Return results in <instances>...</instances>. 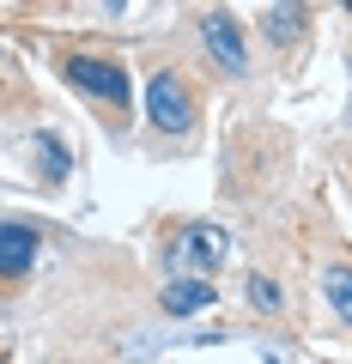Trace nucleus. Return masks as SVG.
<instances>
[{"label":"nucleus","mask_w":352,"mask_h":364,"mask_svg":"<svg viewBox=\"0 0 352 364\" xmlns=\"http://www.w3.org/2000/svg\"><path fill=\"white\" fill-rule=\"evenodd\" d=\"M158 304H164L170 316H195V310L213 304V279H207V273H176V279L158 291Z\"/></svg>","instance_id":"obj_6"},{"label":"nucleus","mask_w":352,"mask_h":364,"mask_svg":"<svg viewBox=\"0 0 352 364\" xmlns=\"http://www.w3.org/2000/svg\"><path fill=\"white\" fill-rule=\"evenodd\" d=\"M37 164H43V176H49V182H67V176H73V152H67L55 134H37Z\"/></svg>","instance_id":"obj_9"},{"label":"nucleus","mask_w":352,"mask_h":364,"mask_svg":"<svg viewBox=\"0 0 352 364\" xmlns=\"http://www.w3.org/2000/svg\"><path fill=\"white\" fill-rule=\"evenodd\" d=\"M110 6H128V0H110Z\"/></svg>","instance_id":"obj_11"},{"label":"nucleus","mask_w":352,"mask_h":364,"mask_svg":"<svg viewBox=\"0 0 352 364\" xmlns=\"http://www.w3.org/2000/svg\"><path fill=\"white\" fill-rule=\"evenodd\" d=\"M67 85H79L85 97H97V104H110V109H128L134 104V85H128V73H122L116 61H104V55H67Z\"/></svg>","instance_id":"obj_3"},{"label":"nucleus","mask_w":352,"mask_h":364,"mask_svg":"<svg viewBox=\"0 0 352 364\" xmlns=\"http://www.w3.org/2000/svg\"><path fill=\"white\" fill-rule=\"evenodd\" d=\"M249 298H255V310H279V286L267 273H249Z\"/></svg>","instance_id":"obj_10"},{"label":"nucleus","mask_w":352,"mask_h":364,"mask_svg":"<svg viewBox=\"0 0 352 364\" xmlns=\"http://www.w3.org/2000/svg\"><path fill=\"white\" fill-rule=\"evenodd\" d=\"M201 43H207V55L219 61L225 79H249V43H243V25H237L225 6H207V13H201Z\"/></svg>","instance_id":"obj_4"},{"label":"nucleus","mask_w":352,"mask_h":364,"mask_svg":"<svg viewBox=\"0 0 352 364\" xmlns=\"http://www.w3.org/2000/svg\"><path fill=\"white\" fill-rule=\"evenodd\" d=\"M0 364H6V358H0Z\"/></svg>","instance_id":"obj_13"},{"label":"nucleus","mask_w":352,"mask_h":364,"mask_svg":"<svg viewBox=\"0 0 352 364\" xmlns=\"http://www.w3.org/2000/svg\"><path fill=\"white\" fill-rule=\"evenodd\" d=\"M346 6H352V0H346Z\"/></svg>","instance_id":"obj_12"},{"label":"nucleus","mask_w":352,"mask_h":364,"mask_svg":"<svg viewBox=\"0 0 352 364\" xmlns=\"http://www.w3.org/2000/svg\"><path fill=\"white\" fill-rule=\"evenodd\" d=\"M304 31V0H274V13H267V43L274 49H292Z\"/></svg>","instance_id":"obj_7"},{"label":"nucleus","mask_w":352,"mask_h":364,"mask_svg":"<svg viewBox=\"0 0 352 364\" xmlns=\"http://www.w3.org/2000/svg\"><path fill=\"white\" fill-rule=\"evenodd\" d=\"M225 255H231V237H225V225H213V219L183 225V231L170 237V249H164L170 273H213Z\"/></svg>","instance_id":"obj_2"},{"label":"nucleus","mask_w":352,"mask_h":364,"mask_svg":"<svg viewBox=\"0 0 352 364\" xmlns=\"http://www.w3.org/2000/svg\"><path fill=\"white\" fill-rule=\"evenodd\" d=\"M195 85H188L183 73H152L146 79V122H152L158 134H195Z\"/></svg>","instance_id":"obj_1"},{"label":"nucleus","mask_w":352,"mask_h":364,"mask_svg":"<svg viewBox=\"0 0 352 364\" xmlns=\"http://www.w3.org/2000/svg\"><path fill=\"white\" fill-rule=\"evenodd\" d=\"M37 225L25 219H0V279H25L37 267Z\"/></svg>","instance_id":"obj_5"},{"label":"nucleus","mask_w":352,"mask_h":364,"mask_svg":"<svg viewBox=\"0 0 352 364\" xmlns=\"http://www.w3.org/2000/svg\"><path fill=\"white\" fill-rule=\"evenodd\" d=\"M322 298H328V310H334L340 322H352V267L346 261H334V267L322 273Z\"/></svg>","instance_id":"obj_8"}]
</instances>
